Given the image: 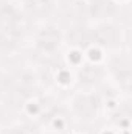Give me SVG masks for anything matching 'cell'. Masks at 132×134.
<instances>
[{"label":"cell","mask_w":132,"mask_h":134,"mask_svg":"<svg viewBox=\"0 0 132 134\" xmlns=\"http://www.w3.org/2000/svg\"><path fill=\"white\" fill-rule=\"evenodd\" d=\"M0 83H2V78H0Z\"/></svg>","instance_id":"obj_6"},{"label":"cell","mask_w":132,"mask_h":134,"mask_svg":"<svg viewBox=\"0 0 132 134\" xmlns=\"http://www.w3.org/2000/svg\"><path fill=\"white\" fill-rule=\"evenodd\" d=\"M75 111L79 117L82 119H92L93 115H97L99 108V100L95 95H79L75 103Z\"/></svg>","instance_id":"obj_1"},{"label":"cell","mask_w":132,"mask_h":134,"mask_svg":"<svg viewBox=\"0 0 132 134\" xmlns=\"http://www.w3.org/2000/svg\"><path fill=\"white\" fill-rule=\"evenodd\" d=\"M5 134H23V131H20V130H9V131H6Z\"/></svg>","instance_id":"obj_5"},{"label":"cell","mask_w":132,"mask_h":134,"mask_svg":"<svg viewBox=\"0 0 132 134\" xmlns=\"http://www.w3.org/2000/svg\"><path fill=\"white\" fill-rule=\"evenodd\" d=\"M93 37L98 41L99 44L103 45H117L118 44V39H120V33L115 27L112 25H104V27H99L98 30H95Z\"/></svg>","instance_id":"obj_2"},{"label":"cell","mask_w":132,"mask_h":134,"mask_svg":"<svg viewBox=\"0 0 132 134\" xmlns=\"http://www.w3.org/2000/svg\"><path fill=\"white\" fill-rule=\"evenodd\" d=\"M37 44H39V48L42 52H45V50L47 52H51L59 44V33L55 28H47V30H44L42 33L39 34Z\"/></svg>","instance_id":"obj_4"},{"label":"cell","mask_w":132,"mask_h":134,"mask_svg":"<svg viewBox=\"0 0 132 134\" xmlns=\"http://www.w3.org/2000/svg\"><path fill=\"white\" fill-rule=\"evenodd\" d=\"M25 8L34 17H44L51 13L53 2L51 0H27Z\"/></svg>","instance_id":"obj_3"}]
</instances>
